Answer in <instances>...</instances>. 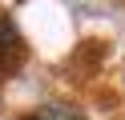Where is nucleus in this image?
<instances>
[{"label":"nucleus","instance_id":"1","mask_svg":"<svg viewBox=\"0 0 125 120\" xmlns=\"http://www.w3.org/2000/svg\"><path fill=\"white\" fill-rule=\"evenodd\" d=\"M28 120H85L77 108H69V104H44V108H36Z\"/></svg>","mask_w":125,"mask_h":120}]
</instances>
